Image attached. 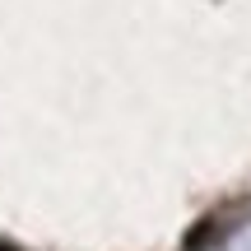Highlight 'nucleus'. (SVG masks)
<instances>
[{"instance_id": "nucleus-2", "label": "nucleus", "mask_w": 251, "mask_h": 251, "mask_svg": "<svg viewBox=\"0 0 251 251\" xmlns=\"http://www.w3.org/2000/svg\"><path fill=\"white\" fill-rule=\"evenodd\" d=\"M0 251H19V247H14V242H0Z\"/></svg>"}, {"instance_id": "nucleus-1", "label": "nucleus", "mask_w": 251, "mask_h": 251, "mask_svg": "<svg viewBox=\"0 0 251 251\" xmlns=\"http://www.w3.org/2000/svg\"><path fill=\"white\" fill-rule=\"evenodd\" d=\"M209 237H214V224H196V233L186 237V251H205Z\"/></svg>"}]
</instances>
